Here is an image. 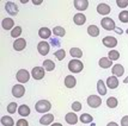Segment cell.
I'll return each instance as SVG.
<instances>
[{
  "instance_id": "obj_1",
  "label": "cell",
  "mask_w": 128,
  "mask_h": 126,
  "mask_svg": "<svg viewBox=\"0 0 128 126\" xmlns=\"http://www.w3.org/2000/svg\"><path fill=\"white\" fill-rule=\"evenodd\" d=\"M84 69V64L80 60H71L68 63V70L73 74H78Z\"/></svg>"
},
{
  "instance_id": "obj_2",
  "label": "cell",
  "mask_w": 128,
  "mask_h": 126,
  "mask_svg": "<svg viewBox=\"0 0 128 126\" xmlns=\"http://www.w3.org/2000/svg\"><path fill=\"white\" fill-rule=\"evenodd\" d=\"M52 108V104L48 100H40L35 105V110L38 113H47Z\"/></svg>"
},
{
  "instance_id": "obj_3",
  "label": "cell",
  "mask_w": 128,
  "mask_h": 126,
  "mask_svg": "<svg viewBox=\"0 0 128 126\" xmlns=\"http://www.w3.org/2000/svg\"><path fill=\"white\" fill-rule=\"evenodd\" d=\"M16 79L19 83H26L30 80V73L26 69H19V71H17Z\"/></svg>"
},
{
  "instance_id": "obj_4",
  "label": "cell",
  "mask_w": 128,
  "mask_h": 126,
  "mask_svg": "<svg viewBox=\"0 0 128 126\" xmlns=\"http://www.w3.org/2000/svg\"><path fill=\"white\" fill-rule=\"evenodd\" d=\"M86 102L89 105V107H91V108H98L100 105H102V98H100V95L92 94V95H90L89 98H88Z\"/></svg>"
},
{
  "instance_id": "obj_5",
  "label": "cell",
  "mask_w": 128,
  "mask_h": 126,
  "mask_svg": "<svg viewBox=\"0 0 128 126\" xmlns=\"http://www.w3.org/2000/svg\"><path fill=\"white\" fill-rule=\"evenodd\" d=\"M100 25H102V28L104 29V30H106V31H112V30L116 29L115 22L112 20V18H109V17H104V18L100 20Z\"/></svg>"
},
{
  "instance_id": "obj_6",
  "label": "cell",
  "mask_w": 128,
  "mask_h": 126,
  "mask_svg": "<svg viewBox=\"0 0 128 126\" xmlns=\"http://www.w3.org/2000/svg\"><path fill=\"white\" fill-rule=\"evenodd\" d=\"M25 94V87L23 86L22 83H18V84H14L12 87V95L17 99H20L24 96Z\"/></svg>"
},
{
  "instance_id": "obj_7",
  "label": "cell",
  "mask_w": 128,
  "mask_h": 126,
  "mask_svg": "<svg viewBox=\"0 0 128 126\" xmlns=\"http://www.w3.org/2000/svg\"><path fill=\"white\" fill-rule=\"evenodd\" d=\"M44 74H46V69L43 67H40V66L32 68V70H31V76L35 80H42L44 77Z\"/></svg>"
},
{
  "instance_id": "obj_8",
  "label": "cell",
  "mask_w": 128,
  "mask_h": 126,
  "mask_svg": "<svg viewBox=\"0 0 128 126\" xmlns=\"http://www.w3.org/2000/svg\"><path fill=\"white\" fill-rule=\"evenodd\" d=\"M49 49H50V44H48V42L46 41H41L37 44V50H38V54L41 56H47L49 54Z\"/></svg>"
},
{
  "instance_id": "obj_9",
  "label": "cell",
  "mask_w": 128,
  "mask_h": 126,
  "mask_svg": "<svg viewBox=\"0 0 128 126\" xmlns=\"http://www.w3.org/2000/svg\"><path fill=\"white\" fill-rule=\"evenodd\" d=\"M102 43L104 46L109 48V49H114L115 46L117 45V39L112 36H106L104 38L102 39Z\"/></svg>"
},
{
  "instance_id": "obj_10",
  "label": "cell",
  "mask_w": 128,
  "mask_h": 126,
  "mask_svg": "<svg viewBox=\"0 0 128 126\" xmlns=\"http://www.w3.org/2000/svg\"><path fill=\"white\" fill-rule=\"evenodd\" d=\"M5 10L8 14L16 16L17 13H18V6H17V4L13 2V1H7L5 4Z\"/></svg>"
},
{
  "instance_id": "obj_11",
  "label": "cell",
  "mask_w": 128,
  "mask_h": 126,
  "mask_svg": "<svg viewBox=\"0 0 128 126\" xmlns=\"http://www.w3.org/2000/svg\"><path fill=\"white\" fill-rule=\"evenodd\" d=\"M110 11H112L110 6L108 5V4H106V2H100V4L97 5V12H98L100 14H102V16L106 17L110 13Z\"/></svg>"
},
{
  "instance_id": "obj_12",
  "label": "cell",
  "mask_w": 128,
  "mask_h": 126,
  "mask_svg": "<svg viewBox=\"0 0 128 126\" xmlns=\"http://www.w3.org/2000/svg\"><path fill=\"white\" fill-rule=\"evenodd\" d=\"M25 46H26V41L24 38H22V37L16 39L13 42V49L16 50V51H23V50L25 49Z\"/></svg>"
},
{
  "instance_id": "obj_13",
  "label": "cell",
  "mask_w": 128,
  "mask_h": 126,
  "mask_svg": "<svg viewBox=\"0 0 128 126\" xmlns=\"http://www.w3.org/2000/svg\"><path fill=\"white\" fill-rule=\"evenodd\" d=\"M73 5L76 7V10H78V11H85L89 7V1L88 0H74Z\"/></svg>"
},
{
  "instance_id": "obj_14",
  "label": "cell",
  "mask_w": 128,
  "mask_h": 126,
  "mask_svg": "<svg viewBox=\"0 0 128 126\" xmlns=\"http://www.w3.org/2000/svg\"><path fill=\"white\" fill-rule=\"evenodd\" d=\"M1 26H2V29L4 30H13V29L16 28L14 26V20L12 19V18H4L2 19V22H1Z\"/></svg>"
},
{
  "instance_id": "obj_15",
  "label": "cell",
  "mask_w": 128,
  "mask_h": 126,
  "mask_svg": "<svg viewBox=\"0 0 128 126\" xmlns=\"http://www.w3.org/2000/svg\"><path fill=\"white\" fill-rule=\"evenodd\" d=\"M118 79H117L116 76H114V75H112V76H109L108 79H106V87L110 88V89H116L117 87H118Z\"/></svg>"
},
{
  "instance_id": "obj_16",
  "label": "cell",
  "mask_w": 128,
  "mask_h": 126,
  "mask_svg": "<svg viewBox=\"0 0 128 126\" xmlns=\"http://www.w3.org/2000/svg\"><path fill=\"white\" fill-rule=\"evenodd\" d=\"M53 123H54V115L50 114V113L42 115V117L40 118V124H41V125L48 126V125H52Z\"/></svg>"
},
{
  "instance_id": "obj_17",
  "label": "cell",
  "mask_w": 128,
  "mask_h": 126,
  "mask_svg": "<svg viewBox=\"0 0 128 126\" xmlns=\"http://www.w3.org/2000/svg\"><path fill=\"white\" fill-rule=\"evenodd\" d=\"M65 120L70 125H77V123L79 121V118L77 117V114L74 112H70V113H67L65 115Z\"/></svg>"
},
{
  "instance_id": "obj_18",
  "label": "cell",
  "mask_w": 128,
  "mask_h": 126,
  "mask_svg": "<svg viewBox=\"0 0 128 126\" xmlns=\"http://www.w3.org/2000/svg\"><path fill=\"white\" fill-rule=\"evenodd\" d=\"M112 73L114 76L121 77V76H123L124 68H123L122 64H115V66H112Z\"/></svg>"
},
{
  "instance_id": "obj_19",
  "label": "cell",
  "mask_w": 128,
  "mask_h": 126,
  "mask_svg": "<svg viewBox=\"0 0 128 126\" xmlns=\"http://www.w3.org/2000/svg\"><path fill=\"white\" fill-rule=\"evenodd\" d=\"M73 22H74L76 25H79V26H80V25H84L85 22H86V17H85L84 13L79 12L77 14H74V17H73Z\"/></svg>"
},
{
  "instance_id": "obj_20",
  "label": "cell",
  "mask_w": 128,
  "mask_h": 126,
  "mask_svg": "<svg viewBox=\"0 0 128 126\" xmlns=\"http://www.w3.org/2000/svg\"><path fill=\"white\" fill-rule=\"evenodd\" d=\"M64 83L67 88H74L77 84V79L73 76V75H67L64 80Z\"/></svg>"
},
{
  "instance_id": "obj_21",
  "label": "cell",
  "mask_w": 128,
  "mask_h": 126,
  "mask_svg": "<svg viewBox=\"0 0 128 126\" xmlns=\"http://www.w3.org/2000/svg\"><path fill=\"white\" fill-rule=\"evenodd\" d=\"M100 68L103 69H108V68H112V61L109 60V57H102L98 62Z\"/></svg>"
},
{
  "instance_id": "obj_22",
  "label": "cell",
  "mask_w": 128,
  "mask_h": 126,
  "mask_svg": "<svg viewBox=\"0 0 128 126\" xmlns=\"http://www.w3.org/2000/svg\"><path fill=\"white\" fill-rule=\"evenodd\" d=\"M97 92H98V94L100 96H104L106 94V92H108V89L106 87V83H104L103 80H98L97 81Z\"/></svg>"
},
{
  "instance_id": "obj_23",
  "label": "cell",
  "mask_w": 128,
  "mask_h": 126,
  "mask_svg": "<svg viewBox=\"0 0 128 126\" xmlns=\"http://www.w3.org/2000/svg\"><path fill=\"white\" fill-rule=\"evenodd\" d=\"M52 30L48 28H41L38 30V36L41 37L42 39H48L50 38V36H52Z\"/></svg>"
},
{
  "instance_id": "obj_24",
  "label": "cell",
  "mask_w": 128,
  "mask_h": 126,
  "mask_svg": "<svg viewBox=\"0 0 128 126\" xmlns=\"http://www.w3.org/2000/svg\"><path fill=\"white\" fill-rule=\"evenodd\" d=\"M86 31H88V35L91 36V37H98V36H100V32L98 26H96V25H89Z\"/></svg>"
},
{
  "instance_id": "obj_25",
  "label": "cell",
  "mask_w": 128,
  "mask_h": 126,
  "mask_svg": "<svg viewBox=\"0 0 128 126\" xmlns=\"http://www.w3.org/2000/svg\"><path fill=\"white\" fill-rule=\"evenodd\" d=\"M70 55L72 56L73 58L78 60V58L83 57V51H82V49H79V48H71L70 49Z\"/></svg>"
},
{
  "instance_id": "obj_26",
  "label": "cell",
  "mask_w": 128,
  "mask_h": 126,
  "mask_svg": "<svg viewBox=\"0 0 128 126\" xmlns=\"http://www.w3.org/2000/svg\"><path fill=\"white\" fill-rule=\"evenodd\" d=\"M18 113L20 117H28L30 114V107L28 105H20L18 107Z\"/></svg>"
},
{
  "instance_id": "obj_27",
  "label": "cell",
  "mask_w": 128,
  "mask_h": 126,
  "mask_svg": "<svg viewBox=\"0 0 128 126\" xmlns=\"http://www.w3.org/2000/svg\"><path fill=\"white\" fill-rule=\"evenodd\" d=\"M1 125L2 126H13L14 125V120L12 117H8V115H4L1 117Z\"/></svg>"
},
{
  "instance_id": "obj_28",
  "label": "cell",
  "mask_w": 128,
  "mask_h": 126,
  "mask_svg": "<svg viewBox=\"0 0 128 126\" xmlns=\"http://www.w3.org/2000/svg\"><path fill=\"white\" fill-rule=\"evenodd\" d=\"M79 120L82 121L83 124H92V120H94V117L89 113H83V114L80 115V118H79Z\"/></svg>"
},
{
  "instance_id": "obj_29",
  "label": "cell",
  "mask_w": 128,
  "mask_h": 126,
  "mask_svg": "<svg viewBox=\"0 0 128 126\" xmlns=\"http://www.w3.org/2000/svg\"><path fill=\"white\" fill-rule=\"evenodd\" d=\"M43 68L47 71H53L55 69V63L52 60H44L43 61Z\"/></svg>"
},
{
  "instance_id": "obj_30",
  "label": "cell",
  "mask_w": 128,
  "mask_h": 126,
  "mask_svg": "<svg viewBox=\"0 0 128 126\" xmlns=\"http://www.w3.org/2000/svg\"><path fill=\"white\" fill-rule=\"evenodd\" d=\"M52 31H53V33L55 35L56 37H64L66 35V30L62 28V26H55Z\"/></svg>"
},
{
  "instance_id": "obj_31",
  "label": "cell",
  "mask_w": 128,
  "mask_h": 126,
  "mask_svg": "<svg viewBox=\"0 0 128 126\" xmlns=\"http://www.w3.org/2000/svg\"><path fill=\"white\" fill-rule=\"evenodd\" d=\"M117 105H118V101L115 96H110V98L106 99V106L109 108H115V107H117Z\"/></svg>"
},
{
  "instance_id": "obj_32",
  "label": "cell",
  "mask_w": 128,
  "mask_h": 126,
  "mask_svg": "<svg viewBox=\"0 0 128 126\" xmlns=\"http://www.w3.org/2000/svg\"><path fill=\"white\" fill-rule=\"evenodd\" d=\"M20 35H22V28H20V26H16V28L11 31L12 38H16V39L20 38Z\"/></svg>"
},
{
  "instance_id": "obj_33",
  "label": "cell",
  "mask_w": 128,
  "mask_h": 126,
  "mask_svg": "<svg viewBox=\"0 0 128 126\" xmlns=\"http://www.w3.org/2000/svg\"><path fill=\"white\" fill-rule=\"evenodd\" d=\"M54 56L58 58V61H62L65 60V57H66V51L64 49H59L54 52Z\"/></svg>"
},
{
  "instance_id": "obj_34",
  "label": "cell",
  "mask_w": 128,
  "mask_h": 126,
  "mask_svg": "<svg viewBox=\"0 0 128 126\" xmlns=\"http://www.w3.org/2000/svg\"><path fill=\"white\" fill-rule=\"evenodd\" d=\"M118 19L122 23H128V11L127 10H122L118 13Z\"/></svg>"
},
{
  "instance_id": "obj_35",
  "label": "cell",
  "mask_w": 128,
  "mask_h": 126,
  "mask_svg": "<svg viewBox=\"0 0 128 126\" xmlns=\"http://www.w3.org/2000/svg\"><path fill=\"white\" fill-rule=\"evenodd\" d=\"M108 57H109V60L116 61L120 58V52H118L117 50H110L109 54H108Z\"/></svg>"
},
{
  "instance_id": "obj_36",
  "label": "cell",
  "mask_w": 128,
  "mask_h": 126,
  "mask_svg": "<svg viewBox=\"0 0 128 126\" xmlns=\"http://www.w3.org/2000/svg\"><path fill=\"white\" fill-rule=\"evenodd\" d=\"M7 112H8L10 114H13V113L18 112V105H17L16 102H10L8 106H7Z\"/></svg>"
},
{
  "instance_id": "obj_37",
  "label": "cell",
  "mask_w": 128,
  "mask_h": 126,
  "mask_svg": "<svg viewBox=\"0 0 128 126\" xmlns=\"http://www.w3.org/2000/svg\"><path fill=\"white\" fill-rule=\"evenodd\" d=\"M82 102H79V101H74L72 104V110L73 112H79V111H82Z\"/></svg>"
},
{
  "instance_id": "obj_38",
  "label": "cell",
  "mask_w": 128,
  "mask_h": 126,
  "mask_svg": "<svg viewBox=\"0 0 128 126\" xmlns=\"http://www.w3.org/2000/svg\"><path fill=\"white\" fill-rule=\"evenodd\" d=\"M116 5L124 10V8L128 6V0H116Z\"/></svg>"
},
{
  "instance_id": "obj_39",
  "label": "cell",
  "mask_w": 128,
  "mask_h": 126,
  "mask_svg": "<svg viewBox=\"0 0 128 126\" xmlns=\"http://www.w3.org/2000/svg\"><path fill=\"white\" fill-rule=\"evenodd\" d=\"M17 126H29V123L26 119L22 118V119H19V120L17 121Z\"/></svg>"
},
{
  "instance_id": "obj_40",
  "label": "cell",
  "mask_w": 128,
  "mask_h": 126,
  "mask_svg": "<svg viewBox=\"0 0 128 126\" xmlns=\"http://www.w3.org/2000/svg\"><path fill=\"white\" fill-rule=\"evenodd\" d=\"M50 44L54 45V46H56V48H59V46H60V41L56 39V38H52L50 39Z\"/></svg>"
},
{
  "instance_id": "obj_41",
  "label": "cell",
  "mask_w": 128,
  "mask_h": 126,
  "mask_svg": "<svg viewBox=\"0 0 128 126\" xmlns=\"http://www.w3.org/2000/svg\"><path fill=\"white\" fill-rule=\"evenodd\" d=\"M121 126H128V115H124L121 119Z\"/></svg>"
},
{
  "instance_id": "obj_42",
  "label": "cell",
  "mask_w": 128,
  "mask_h": 126,
  "mask_svg": "<svg viewBox=\"0 0 128 126\" xmlns=\"http://www.w3.org/2000/svg\"><path fill=\"white\" fill-rule=\"evenodd\" d=\"M31 2H32L34 5H41V4H42L43 1H42V0H38V1H37V0H32Z\"/></svg>"
},
{
  "instance_id": "obj_43",
  "label": "cell",
  "mask_w": 128,
  "mask_h": 126,
  "mask_svg": "<svg viewBox=\"0 0 128 126\" xmlns=\"http://www.w3.org/2000/svg\"><path fill=\"white\" fill-rule=\"evenodd\" d=\"M106 126H118V125H117L115 121H110V123H108V125Z\"/></svg>"
},
{
  "instance_id": "obj_44",
  "label": "cell",
  "mask_w": 128,
  "mask_h": 126,
  "mask_svg": "<svg viewBox=\"0 0 128 126\" xmlns=\"http://www.w3.org/2000/svg\"><path fill=\"white\" fill-rule=\"evenodd\" d=\"M115 30H116V32H117V33H118V35H121V33H122V32H123V30H122V29L117 28V26H116V29H115Z\"/></svg>"
},
{
  "instance_id": "obj_45",
  "label": "cell",
  "mask_w": 128,
  "mask_h": 126,
  "mask_svg": "<svg viewBox=\"0 0 128 126\" xmlns=\"http://www.w3.org/2000/svg\"><path fill=\"white\" fill-rule=\"evenodd\" d=\"M50 126H62V124H60V123H53Z\"/></svg>"
},
{
  "instance_id": "obj_46",
  "label": "cell",
  "mask_w": 128,
  "mask_h": 126,
  "mask_svg": "<svg viewBox=\"0 0 128 126\" xmlns=\"http://www.w3.org/2000/svg\"><path fill=\"white\" fill-rule=\"evenodd\" d=\"M123 83H126V84H128V76L126 77V79H123Z\"/></svg>"
},
{
  "instance_id": "obj_47",
  "label": "cell",
  "mask_w": 128,
  "mask_h": 126,
  "mask_svg": "<svg viewBox=\"0 0 128 126\" xmlns=\"http://www.w3.org/2000/svg\"><path fill=\"white\" fill-rule=\"evenodd\" d=\"M91 126H96V124H94V123H92V124H91Z\"/></svg>"
},
{
  "instance_id": "obj_48",
  "label": "cell",
  "mask_w": 128,
  "mask_h": 126,
  "mask_svg": "<svg viewBox=\"0 0 128 126\" xmlns=\"http://www.w3.org/2000/svg\"><path fill=\"white\" fill-rule=\"evenodd\" d=\"M126 33H127V35H128V29H127V30H126Z\"/></svg>"
}]
</instances>
